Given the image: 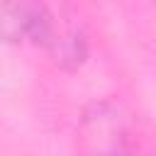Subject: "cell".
Listing matches in <instances>:
<instances>
[{"mask_svg": "<svg viewBox=\"0 0 156 156\" xmlns=\"http://www.w3.org/2000/svg\"><path fill=\"white\" fill-rule=\"evenodd\" d=\"M78 156H132L127 117L112 100L90 102L76 132Z\"/></svg>", "mask_w": 156, "mask_h": 156, "instance_id": "cell-1", "label": "cell"}, {"mask_svg": "<svg viewBox=\"0 0 156 156\" xmlns=\"http://www.w3.org/2000/svg\"><path fill=\"white\" fill-rule=\"evenodd\" d=\"M56 22V12L34 0H20V2H2L0 7V29L5 41H32L37 46H44L51 37Z\"/></svg>", "mask_w": 156, "mask_h": 156, "instance_id": "cell-2", "label": "cell"}, {"mask_svg": "<svg viewBox=\"0 0 156 156\" xmlns=\"http://www.w3.org/2000/svg\"><path fill=\"white\" fill-rule=\"evenodd\" d=\"M44 49H46L49 58L54 61V66H58L63 71L80 68L88 58V34H85L83 22L56 17L51 37L44 44Z\"/></svg>", "mask_w": 156, "mask_h": 156, "instance_id": "cell-3", "label": "cell"}]
</instances>
